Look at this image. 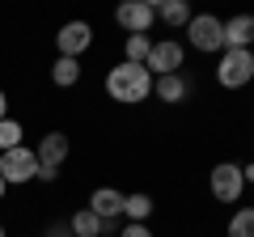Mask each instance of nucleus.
I'll list each match as a JSON object with an SVG mask.
<instances>
[{
    "instance_id": "1",
    "label": "nucleus",
    "mask_w": 254,
    "mask_h": 237,
    "mask_svg": "<svg viewBox=\"0 0 254 237\" xmlns=\"http://www.w3.org/2000/svg\"><path fill=\"white\" fill-rule=\"evenodd\" d=\"M102 85H106L110 102H119V106H140L153 98V72L144 64H115Z\"/></svg>"
},
{
    "instance_id": "2",
    "label": "nucleus",
    "mask_w": 254,
    "mask_h": 237,
    "mask_svg": "<svg viewBox=\"0 0 254 237\" xmlns=\"http://www.w3.org/2000/svg\"><path fill=\"white\" fill-rule=\"evenodd\" d=\"M187 43L199 55H220L225 51V17L216 13H195L187 26Z\"/></svg>"
},
{
    "instance_id": "3",
    "label": "nucleus",
    "mask_w": 254,
    "mask_h": 237,
    "mask_svg": "<svg viewBox=\"0 0 254 237\" xmlns=\"http://www.w3.org/2000/svg\"><path fill=\"white\" fill-rule=\"evenodd\" d=\"M254 81V55L250 51H220L216 55V85L220 89H246Z\"/></svg>"
},
{
    "instance_id": "4",
    "label": "nucleus",
    "mask_w": 254,
    "mask_h": 237,
    "mask_svg": "<svg viewBox=\"0 0 254 237\" xmlns=\"http://www.w3.org/2000/svg\"><path fill=\"white\" fill-rule=\"evenodd\" d=\"M68 153H72L68 131H47V136L38 140V148H34V157H38V178H43V182H55V178H60V165L68 161Z\"/></svg>"
},
{
    "instance_id": "5",
    "label": "nucleus",
    "mask_w": 254,
    "mask_h": 237,
    "mask_svg": "<svg viewBox=\"0 0 254 237\" xmlns=\"http://www.w3.org/2000/svg\"><path fill=\"white\" fill-rule=\"evenodd\" d=\"M0 178H4V186H26L38 178V157L30 144H17L9 148V153H0Z\"/></svg>"
},
{
    "instance_id": "6",
    "label": "nucleus",
    "mask_w": 254,
    "mask_h": 237,
    "mask_svg": "<svg viewBox=\"0 0 254 237\" xmlns=\"http://www.w3.org/2000/svg\"><path fill=\"white\" fill-rule=\"evenodd\" d=\"M208 191H212V199H216V203H237V199L246 195L242 165H237V161H220V165H212V174H208Z\"/></svg>"
},
{
    "instance_id": "7",
    "label": "nucleus",
    "mask_w": 254,
    "mask_h": 237,
    "mask_svg": "<svg viewBox=\"0 0 254 237\" xmlns=\"http://www.w3.org/2000/svg\"><path fill=\"white\" fill-rule=\"evenodd\" d=\"M182 64H187V47H182L178 38H161V43H153V51H148V59H144V68L153 72V81H157V76L182 72Z\"/></svg>"
},
{
    "instance_id": "8",
    "label": "nucleus",
    "mask_w": 254,
    "mask_h": 237,
    "mask_svg": "<svg viewBox=\"0 0 254 237\" xmlns=\"http://www.w3.org/2000/svg\"><path fill=\"white\" fill-rule=\"evenodd\" d=\"M89 47H93V26L89 21H64L60 34H55V51L64 59H81Z\"/></svg>"
},
{
    "instance_id": "9",
    "label": "nucleus",
    "mask_w": 254,
    "mask_h": 237,
    "mask_svg": "<svg viewBox=\"0 0 254 237\" xmlns=\"http://www.w3.org/2000/svg\"><path fill=\"white\" fill-rule=\"evenodd\" d=\"M115 21L127 30V34H148V30L157 26V9L148 4V0H123L115 9Z\"/></svg>"
},
{
    "instance_id": "10",
    "label": "nucleus",
    "mask_w": 254,
    "mask_h": 237,
    "mask_svg": "<svg viewBox=\"0 0 254 237\" xmlns=\"http://www.w3.org/2000/svg\"><path fill=\"white\" fill-rule=\"evenodd\" d=\"M123 191H115V186H98V191L89 195V212L102 220V225H115L119 216H123Z\"/></svg>"
},
{
    "instance_id": "11",
    "label": "nucleus",
    "mask_w": 254,
    "mask_h": 237,
    "mask_svg": "<svg viewBox=\"0 0 254 237\" xmlns=\"http://www.w3.org/2000/svg\"><path fill=\"white\" fill-rule=\"evenodd\" d=\"M254 47V13H237L225 21V51H250Z\"/></svg>"
},
{
    "instance_id": "12",
    "label": "nucleus",
    "mask_w": 254,
    "mask_h": 237,
    "mask_svg": "<svg viewBox=\"0 0 254 237\" xmlns=\"http://www.w3.org/2000/svg\"><path fill=\"white\" fill-rule=\"evenodd\" d=\"M187 93H190V85H187V76H182V72H174V76H157V81H153V98H161L165 106H178V102H187Z\"/></svg>"
},
{
    "instance_id": "13",
    "label": "nucleus",
    "mask_w": 254,
    "mask_h": 237,
    "mask_svg": "<svg viewBox=\"0 0 254 237\" xmlns=\"http://www.w3.org/2000/svg\"><path fill=\"white\" fill-rule=\"evenodd\" d=\"M68 229H72V237H110V229H115V225H102L89 208H81V212L68 216Z\"/></svg>"
},
{
    "instance_id": "14",
    "label": "nucleus",
    "mask_w": 254,
    "mask_h": 237,
    "mask_svg": "<svg viewBox=\"0 0 254 237\" xmlns=\"http://www.w3.org/2000/svg\"><path fill=\"white\" fill-rule=\"evenodd\" d=\"M153 9H157V17H161L165 26H174V30H187V26H190V17H195L187 0H157Z\"/></svg>"
},
{
    "instance_id": "15",
    "label": "nucleus",
    "mask_w": 254,
    "mask_h": 237,
    "mask_svg": "<svg viewBox=\"0 0 254 237\" xmlns=\"http://www.w3.org/2000/svg\"><path fill=\"white\" fill-rule=\"evenodd\" d=\"M123 216H127V225H148V216H153V195H144V191L127 195L123 199Z\"/></svg>"
},
{
    "instance_id": "16",
    "label": "nucleus",
    "mask_w": 254,
    "mask_h": 237,
    "mask_svg": "<svg viewBox=\"0 0 254 237\" xmlns=\"http://www.w3.org/2000/svg\"><path fill=\"white\" fill-rule=\"evenodd\" d=\"M148 51H153V38L148 34H127L123 38V64H144Z\"/></svg>"
},
{
    "instance_id": "17",
    "label": "nucleus",
    "mask_w": 254,
    "mask_h": 237,
    "mask_svg": "<svg viewBox=\"0 0 254 237\" xmlns=\"http://www.w3.org/2000/svg\"><path fill=\"white\" fill-rule=\"evenodd\" d=\"M51 81L60 85V89H72V85L81 81V59H64L60 55V59L51 64Z\"/></svg>"
},
{
    "instance_id": "18",
    "label": "nucleus",
    "mask_w": 254,
    "mask_h": 237,
    "mask_svg": "<svg viewBox=\"0 0 254 237\" xmlns=\"http://www.w3.org/2000/svg\"><path fill=\"white\" fill-rule=\"evenodd\" d=\"M225 237H254V208H237L225 225Z\"/></svg>"
},
{
    "instance_id": "19",
    "label": "nucleus",
    "mask_w": 254,
    "mask_h": 237,
    "mask_svg": "<svg viewBox=\"0 0 254 237\" xmlns=\"http://www.w3.org/2000/svg\"><path fill=\"white\" fill-rule=\"evenodd\" d=\"M17 144H26V127H21L17 118H0V153H9Z\"/></svg>"
},
{
    "instance_id": "20",
    "label": "nucleus",
    "mask_w": 254,
    "mask_h": 237,
    "mask_svg": "<svg viewBox=\"0 0 254 237\" xmlns=\"http://www.w3.org/2000/svg\"><path fill=\"white\" fill-rule=\"evenodd\" d=\"M119 237H157V233L148 225H123V233H119Z\"/></svg>"
},
{
    "instance_id": "21",
    "label": "nucleus",
    "mask_w": 254,
    "mask_h": 237,
    "mask_svg": "<svg viewBox=\"0 0 254 237\" xmlns=\"http://www.w3.org/2000/svg\"><path fill=\"white\" fill-rule=\"evenodd\" d=\"M47 237H72V229H68V220H55V225L47 229Z\"/></svg>"
},
{
    "instance_id": "22",
    "label": "nucleus",
    "mask_w": 254,
    "mask_h": 237,
    "mask_svg": "<svg viewBox=\"0 0 254 237\" xmlns=\"http://www.w3.org/2000/svg\"><path fill=\"white\" fill-rule=\"evenodd\" d=\"M242 178H246V186L254 182V161H246V165H242Z\"/></svg>"
},
{
    "instance_id": "23",
    "label": "nucleus",
    "mask_w": 254,
    "mask_h": 237,
    "mask_svg": "<svg viewBox=\"0 0 254 237\" xmlns=\"http://www.w3.org/2000/svg\"><path fill=\"white\" fill-rule=\"evenodd\" d=\"M0 118H9V93L0 89Z\"/></svg>"
},
{
    "instance_id": "24",
    "label": "nucleus",
    "mask_w": 254,
    "mask_h": 237,
    "mask_svg": "<svg viewBox=\"0 0 254 237\" xmlns=\"http://www.w3.org/2000/svg\"><path fill=\"white\" fill-rule=\"evenodd\" d=\"M4 191H9V186H4V178H0V199H4Z\"/></svg>"
},
{
    "instance_id": "25",
    "label": "nucleus",
    "mask_w": 254,
    "mask_h": 237,
    "mask_svg": "<svg viewBox=\"0 0 254 237\" xmlns=\"http://www.w3.org/2000/svg\"><path fill=\"white\" fill-rule=\"evenodd\" d=\"M0 237H9V229H4V225H0Z\"/></svg>"
},
{
    "instance_id": "26",
    "label": "nucleus",
    "mask_w": 254,
    "mask_h": 237,
    "mask_svg": "<svg viewBox=\"0 0 254 237\" xmlns=\"http://www.w3.org/2000/svg\"><path fill=\"white\" fill-rule=\"evenodd\" d=\"M250 55H254V47H250Z\"/></svg>"
}]
</instances>
